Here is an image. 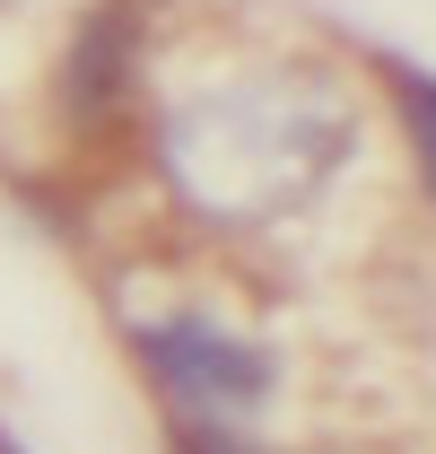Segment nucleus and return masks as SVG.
Listing matches in <instances>:
<instances>
[{
  "label": "nucleus",
  "instance_id": "obj_5",
  "mask_svg": "<svg viewBox=\"0 0 436 454\" xmlns=\"http://www.w3.org/2000/svg\"><path fill=\"white\" fill-rule=\"evenodd\" d=\"M175 454H262V446H245L236 428H192V419H175Z\"/></svg>",
  "mask_w": 436,
  "mask_h": 454
},
{
  "label": "nucleus",
  "instance_id": "obj_6",
  "mask_svg": "<svg viewBox=\"0 0 436 454\" xmlns=\"http://www.w3.org/2000/svg\"><path fill=\"white\" fill-rule=\"evenodd\" d=\"M0 454H18V446H9V437H0Z\"/></svg>",
  "mask_w": 436,
  "mask_h": 454
},
{
  "label": "nucleus",
  "instance_id": "obj_1",
  "mask_svg": "<svg viewBox=\"0 0 436 454\" xmlns=\"http://www.w3.org/2000/svg\"><path fill=\"white\" fill-rule=\"evenodd\" d=\"M175 210L210 236H262L288 210L323 201L331 175L358 158V106L315 61L218 70L175 97L149 131Z\"/></svg>",
  "mask_w": 436,
  "mask_h": 454
},
{
  "label": "nucleus",
  "instance_id": "obj_2",
  "mask_svg": "<svg viewBox=\"0 0 436 454\" xmlns=\"http://www.w3.org/2000/svg\"><path fill=\"white\" fill-rule=\"evenodd\" d=\"M131 358H140V376L166 394V411L192 419V428H245L279 394V358L253 333L218 324L210 306L131 324Z\"/></svg>",
  "mask_w": 436,
  "mask_h": 454
},
{
  "label": "nucleus",
  "instance_id": "obj_3",
  "mask_svg": "<svg viewBox=\"0 0 436 454\" xmlns=\"http://www.w3.org/2000/svg\"><path fill=\"white\" fill-rule=\"evenodd\" d=\"M131 88H140V18H131L122 0H105V9L79 18V35H70V53H61V106H79L88 122H105Z\"/></svg>",
  "mask_w": 436,
  "mask_h": 454
},
{
  "label": "nucleus",
  "instance_id": "obj_4",
  "mask_svg": "<svg viewBox=\"0 0 436 454\" xmlns=\"http://www.w3.org/2000/svg\"><path fill=\"white\" fill-rule=\"evenodd\" d=\"M384 88H393V106L410 122V149H419V167H428V184H436V70H410V61L384 53Z\"/></svg>",
  "mask_w": 436,
  "mask_h": 454
}]
</instances>
